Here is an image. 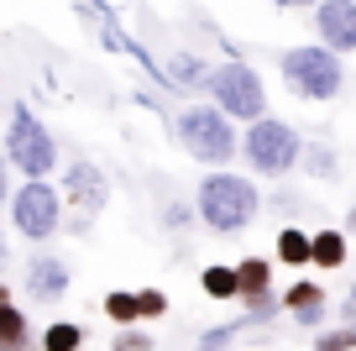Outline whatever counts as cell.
Returning a JSON list of instances; mask_svg holds the SVG:
<instances>
[{"instance_id": "26", "label": "cell", "mask_w": 356, "mask_h": 351, "mask_svg": "<svg viewBox=\"0 0 356 351\" xmlns=\"http://www.w3.org/2000/svg\"><path fill=\"white\" fill-rule=\"evenodd\" d=\"M273 6H283V11H299V6H320V0H273Z\"/></svg>"}, {"instance_id": "27", "label": "cell", "mask_w": 356, "mask_h": 351, "mask_svg": "<svg viewBox=\"0 0 356 351\" xmlns=\"http://www.w3.org/2000/svg\"><path fill=\"white\" fill-rule=\"evenodd\" d=\"M11 267V252H6V231H0V273Z\"/></svg>"}, {"instance_id": "8", "label": "cell", "mask_w": 356, "mask_h": 351, "mask_svg": "<svg viewBox=\"0 0 356 351\" xmlns=\"http://www.w3.org/2000/svg\"><path fill=\"white\" fill-rule=\"evenodd\" d=\"M314 32H320V47H330L335 58L356 53V0H320L314 6Z\"/></svg>"}, {"instance_id": "29", "label": "cell", "mask_w": 356, "mask_h": 351, "mask_svg": "<svg viewBox=\"0 0 356 351\" xmlns=\"http://www.w3.org/2000/svg\"><path fill=\"white\" fill-rule=\"evenodd\" d=\"M200 351H225V346H200Z\"/></svg>"}, {"instance_id": "13", "label": "cell", "mask_w": 356, "mask_h": 351, "mask_svg": "<svg viewBox=\"0 0 356 351\" xmlns=\"http://www.w3.org/2000/svg\"><path fill=\"white\" fill-rule=\"evenodd\" d=\"M346 257H351V242H346V231H341V226L309 231V267H325V273H335V267H346Z\"/></svg>"}, {"instance_id": "1", "label": "cell", "mask_w": 356, "mask_h": 351, "mask_svg": "<svg viewBox=\"0 0 356 351\" xmlns=\"http://www.w3.org/2000/svg\"><path fill=\"white\" fill-rule=\"evenodd\" d=\"M194 210H200V220H204L210 231H220V236H236V231H246V226L257 220V210H262V194H257V184H246L241 173H225V168H215L210 178H200Z\"/></svg>"}, {"instance_id": "16", "label": "cell", "mask_w": 356, "mask_h": 351, "mask_svg": "<svg viewBox=\"0 0 356 351\" xmlns=\"http://www.w3.org/2000/svg\"><path fill=\"white\" fill-rule=\"evenodd\" d=\"M37 346H42V351H79V346H84V325L58 320V325H47L42 336H37Z\"/></svg>"}, {"instance_id": "19", "label": "cell", "mask_w": 356, "mask_h": 351, "mask_svg": "<svg viewBox=\"0 0 356 351\" xmlns=\"http://www.w3.org/2000/svg\"><path fill=\"white\" fill-rule=\"evenodd\" d=\"M173 79H178V84H204V79H210V68H204V58L178 53V58H173Z\"/></svg>"}, {"instance_id": "10", "label": "cell", "mask_w": 356, "mask_h": 351, "mask_svg": "<svg viewBox=\"0 0 356 351\" xmlns=\"http://www.w3.org/2000/svg\"><path fill=\"white\" fill-rule=\"evenodd\" d=\"M68 283H74V267L63 257H32L26 263V299H37V304H58L68 294Z\"/></svg>"}, {"instance_id": "5", "label": "cell", "mask_w": 356, "mask_h": 351, "mask_svg": "<svg viewBox=\"0 0 356 351\" xmlns=\"http://www.w3.org/2000/svg\"><path fill=\"white\" fill-rule=\"evenodd\" d=\"M241 157L252 163V173H262V178H283V173H289V168L304 157V142H299V132H293L289 121H278V116H262V121L246 126V136H241Z\"/></svg>"}, {"instance_id": "20", "label": "cell", "mask_w": 356, "mask_h": 351, "mask_svg": "<svg viewBox=\"0 0 356 351\" xmlns=\"http://www.w3.org/2000/svg\"><path fill=\"white\" fill-rule=\"evenodd\" d=\"M163 315H168L163 288H136V320H163Z\"/></svg>"}, {"instance_id": "25", "label": "cell", "mask_w": 356, "mask_h": 351, "mask_svg": "<svg viewBox=\"0 0 356 351\" xmlns=\"http://www.w3.org/2000/svg\"><path fill=\"white\" fill-rule=\"evenodd\" d=\"M11 199V168H6V157H0V205Z\"/></svg>"}, {"instance_id": "6", "label": "cell", "mask_w": 356, "mask_h": 351, "mask_svg": "<svg viewBox=\"0 0 356 351\" xmlns=\"http://www.w3.org/2000/svg\"><path fill=\"white\" fill-rule=\"evenodd\" d=\"M53 163H58L53 132L37 121L32 110H26V100H22V105L11 110V121H6V168H16V173H26V178H47Z\"/></svg>"}, {"instance_id": "24", "label": "cell", "mask_w": 356, "mask_h": 351, "mask_svg": "<svg viewBox=\"0 0 356 351\" xmlns=\"http://www.w3.org/2000/svg\"><path fill=\"white\" fill-rule=\"evenodd\" d=\"M163 220H168V231H184V226L194 220V210H189V205H168V215H163Z\"/></svg>"}, {"instance_id": "18", "label": "cell", "mask_w": 356, "mask_h": 351, "mask_svg": "<svg viewBox=\"0 0 356 351\" xmlns=\"http://www.w3.org/2000/svg\"><path fill=\"white\" fill-rule=\"evenodd\" d=\"M105 315H111L121 330L142 325V320H136V294H126V288H111V294H105Z\"/></svg>"}, {"instance_id": "23", "label": "cell", "mask_w": 356, "mask_h": 351, "mask_svg": "<svg viewBox=\"0 0 356 351\" xmlns=\"http://www.w3.org/2000/svg\"><path fill=\"white\" fill-rule=\"evenodd\" d=\"M304 163H309V173H314V178L335 173V153H325V147H309V153H304Z\"/></svg>"}, {"instance_id": "28", "label": "cell", "mask_w": 356, "mask_h": 351, "mask_svg": "<svg viewBox=\"0 0 356 351\" xmlns=\"http://www.w3.org/2000/svg\"><path fill=\"white\" fill-rule=\"evenodd\" d=\"M341 231H351V236H356V205L346 210V226H341Z\"/></svg>"}, {"instance_id": "22", "label": "cell", "mask_w": 356, "mask_h": 351, "mask_svg": "<svg viewBox=\"0 0 356 351\" xmlns=\"http://www.w3.org/2000/svg\"><path fill=\"white\" fill-rule=\"evenodd\" d=\"M111 351H157V346H152V336H147L142 325H131V330H121V336H115Z\"/></svg>"}, {"instance_id": "17", "label": "cell", "mask_w": 356, "mask_h": 351, "mask_svg": "<svg viewBox=\"0 0 356 351\" xmlns=\"http://www.w3.org/2000/svg\"><path fill=\"white\" fill-rule=\"evenodd\" d=\"M200 288H204L210 299H236V267H231V263H210V267L200 273Z\"/></svg>"}, {"instance_id": "21", "label": "cell", "mask_w": 356, "mask_h": 351, "mask_svg": "<svg viewBox=\"0 0 356 351\" xmlns=\"http://www.w3.org/2000/svg\"><path fill=\"white\" fill-rule=\"evenodd\" d=\"M314 351H356V325H341V330H325L314 341Z\"/></svg>"}, {"instance_id": "9", "label": "cell", "mask_w": 356, "mask_h": 351, "mask_svg": "<svg viewBox=\"0 0 356 351\" xmlns=\"http://www.w3.org/2000/svg\"><path fill=\"white\" fill-rule=\"evenodd\" d=\"M63 194H68V205L79 210V215H100L105 205H111V184H105V173L95 163H68V173H63Z\"/></svg>"}, {"instance_id": "11", "label": "cell", "mask_w": 356, "mask_h": 351, "mask_svg": "<svg viewBox=\"0 0 356 351\" xmlns=\"http://www.w3.org/2000/svg\"><path fill=\"white\" fill-rule=\"evenodd\" d=\"M278 304L289 309V315L299 320L304 330L325 325V315H330V299H325V288L314 283V278H293V283L283 288V299H278Z\"/></svg>"}, {"instance_id": "14", "label": "cell", "mask_w": 356, "mask_h": 351, "mask_svg": "<svg viewBox=\"0 0 356 351\" xmlns=\"http://www.w3.org/2000/svg\"><path fill=\"white\" fill-rule=\"evenodd\" d=\"M37 336H32V320L26 309H16L11 299H0V351H32Z\"/></svg>"}, {"instance_id": "2", "label": "cell", "mask_w": 356, "mask_h": 351, "mask_svg": "<svg viewBox=\"0 0 356 351\" xmlns=\"http://www.w3.org/2000/svg\"><path fill=\"white\" fill-rule=\"evenodd\" d=\"M278 68H283V84H289L299 100H314V105H320V100H335L341 84H346V63L320 42L289 47V53L278 58Z\"/></svg>"}, {"instance_id": "15", "label": "cell", "mask_w": 356, "mask_h": 351, "mask_svg": "<svg viewBox=\"0 0 356 351\" xmlns=\"http://www.w3.org/2000/svg\"><path fill=\"white\" fill-rule=\"evenodd\" d=\"M278 263L283 267H309V231L304 226H283L278 231Z\"/></svg>"}, {"instance_id": "3", "label": "cell", "mask_w": 356, "mask_h": 351, "mask_svg": "<svg viewBox=\"0 0 356 351\" xmlns=\"http://www.w3.org/2000/svg\"><path fill=\"white\" fill-rule=\"evenodd\" d=\"M210 95H215V110H220L225 121H262L267 116V89H262V74H257L246 58H231V63L210 68Z\"/></svg>"}, {"instance_id": "7", "label": "cell", "mask_w": 356, "mask_h": 351, "mask_svg": "<svg viewBox=\"0 0 356 351\" xmlns=\"http://www.w3.org/2000/svg\"><path fill=\"white\" fill-rule=\"evenodd\" d=\"M6 205H11V226L22 231L26 242H47L63 226V194L53 184H42V178H26Z\"/></svg>"}, {"instance_id": "12", "label": "cell", "mask_w": 356, "mask_h": 351, "mask_svg": "<svg viewBox=\"0 0 356 351\" xmlns=\"http://www.w3.org/2000/svg\"><path fill=\"white\" fill-rule=\"evenodd\" d=\"M236 267V299H241L246 309L262 304V299H273V263L267 257H241Z\"/></svg>"}, {"instance_id": "4", "label": "cell", "mask_w": 356, "mask_h": 351, "mask_svg": "<svg viewBox=\"0 0 356 351\" xmlns=\"http://www.w3.org/2000/svg\"><path fill=\"white\" fill-rule=\"evenodd\" d=\"M178 147H184L194 163L225 168L236 157V147H241V136H236V126L225 121L215 105H189L178 116Z\"/></svg>"}]
</instances>
